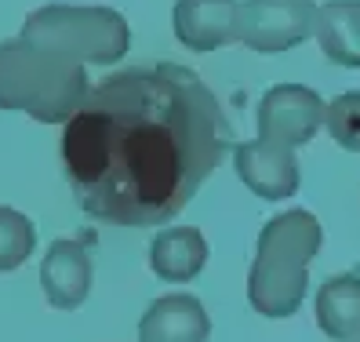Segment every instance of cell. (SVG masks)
Wrapping results in <instances>:
<instances>
[{
    "label": "cell",
    "instance_id": "obj_8",
    "mask_svg": "<svg viewBox=\"0 0 360 342\" xmlns=\"http://www.w3.org/2000/svg\"><path fill=\"white\" fill-rule=\"evenodd\" d=\"M172 23L182 48L207 55L240 40V4L237 0H179Z\"/></svg>",
    "mask_w": 360,
    "mask_h": 342
},
{
    "label": "cell",
    "instance_id": "obj_10",
    "mask_svg": "<svg viewBox=\"0 0 360 342\" xmlns=\"http://www.w3.org/2000/svg\"><path fill=\"white\" fill-rule=\"evenodd\" d=\"M211 320L197 295L172 291L150 303L139 320V342H207Z\"/></svg>",
    "mask_w": 360,
    "mask_h": 342
},
{
    "label": "cell",
    "instance_id": "obj_9",
    "mask_svg": "<svg viewBox=\"0 0 360 342\" xmlns=\"http://www.w3.org/2000/svg\"><path fill=\"white\" fill-rule=\"evenodd\" d=\"M40 288L55 310H77L91 291V251L80 241H51L40 262Z\"/></svg>",
    "mask_w": 360,
    "mask_h": 342
},
{
    "label": "cell",
    "instance_id": "obj_12",
    "mask_svg": "<svg viewBox=\"0 0 360 342\" xmlns=\"http://www.w3.org/2000/svg\"><path fill=\"white\" fill-rule=\"evenodd\" d=\"M313 37L328 62L360 70V0H328V4H321Z\"/></svg>",
    "mask_w": 360,
    "mask_h": 342
},
{
    "label": "cell",
    "instance_id": "obj_4",
    "mask_svg": "<svg viewBox=\"0 0 360 342\" xmlns=\"http://www.w3.org/2000/svg\"><path fill=\"white\" fill-rule=\"evenodd\" d=\"M240 40L259 55L291 51L316 33L313 0H248L240 4Z\"/></svg>",
    "mask_w": 360,
    "mask_h": 342
},
{
    "label": "cell",
    "instance_id": "obj_17",
    "mask_svg": "<svg viewBox=\"0 0 360 342\" xmlns=\"http://www.w3.org/2000/svg\"><path fill=\"white\" fill-rule=\"evenodd\" d=\"M356 342H360V338H356Z\"/></svg>",
    "mask_w": 360,
    "mask_h": 342
},
{
    "label": "cell",
    "instance_id": "obj_5",
    "mask_svg": "<svg viewBox=\"0 0 360 342\" xmlns=\"http://www.w3.org/2000/svg\"><path fill=\"white\" fill-rule=\"evenodd\" d=\"M328 106L306 84H277L259 102V139L299 149L316 139Z\"/></svg>",
    "mask_w": 360,
    "mask_h": 342
},
{
    "label": "cell",
    "instance_id": "obj_15",
    "mask_svg": "<svg viewBox=\"0 0 360 342\" xmlns=\"http://www.w3.org/2000/svg\"><path fill=\"white\" fill-rule=\"evenodd\" d=\"M37 248V229L33 222L15 208L0 204V273L18 270Z\"/></svg>",
    "mask_w": 360,
    "mask_h": 342
},
{
    "label": "cell",
    "instance_id": "obj_16",
    "mask_svg": "<svg viewBox=\"0 0 360 342\" xmlns=\"http://www.w3.org/2000/svg\"><path fill=\"white\" fill-rule=\"evenodd\" d=\"M324 124H328L331 139L342 146V149H349V153H360V91L338 95V99L328 106Z\"/></svg>",
    "mask_w": 360,
    "mask_h": 342
},
{
    "label": "cell",
    "instance_id": "obj_7",
    "mask_svg": "<svg viewBox=\"0 0 360 342\" xmlns=\"http://www.w3.org/2000/svg\"><path fill=\"white\" fill-rule=\"evenodd\" d=\"M233 167H237L240 182L262 201H288L299 194V160H295V149L277 146V142H240L233 149Z\"/></svg>",
    "mask_w": 360,
    "mask_h": 342
},
{
    "label": "cell",
    "instance_id": "obj_3",
    "mask_svg": "<svg viewBox=\"0 0 360 342\" xmlns=\"http://www.w3.org/2000/svg\"><path fill=\"white\" fill-rule=\"evenodd\" d=\"M26 44L58 55L66 62H91V66H113L131 48V26L113 8L88 4H44L26 15L22 33Z\"/></svg>",
    "mask_w": 360,
    "mask_h": 342
},
{
    "label": "cell",
    "instance_id": "obj_13",
    "mask_svg": "<svg viewBox=\"0 0 360 342\" xmlns=\"http://www.w3.org/2000/svg\"><path fill=\"white\" fill-rule=\"evenodd\" d=\"M316 324L335 342L360 338V273L328 277L316 291Z\"/></svg>",
    "mask_w": 360,
    "mask_h": 342
},
{
    "label": "cell",
    "instance_id": "obj_6",
    "mask_svg": "<svg viewBox=\"0 0 360 342\" xmlns=\"http://www.w3.org/2000/svg\"><path fill=\"white\" fill-rule=\"evenodd\" d=\"M306 288H309V266L302 259L255 248L251 273H248V303L255 313L269 320H284L299 313V306L306 303Z\"/></svg>",
    "mask_w": 360,
    "mask_h": 342
},
{
    "label": "cell",
    "instance_id": "obj_2",
    "mask_svg": "<svg viewBox=\"0 0 360 342\" xmlns=\"http://www.w3.org/2000/svg\"><path fill=\"white\" fill-rule=\"evenodd\" d=\"M88 91V73L77 62L40 51L22 37L0 44V110H22L40 124H66Z\"/></svg>",
    "mask_w": 360,
    "mask_h": 342
},
{
    "label": "cell",
    "instance_id": "obj_1",
    "mask_svg": "<svg viewBox=\"0 0 360 342\" xmlns=\"http://www.w3.org/2000/svg\"><path fill=\"white\" fill-rule=\"evenodd\" d=\"M226 153L219 99L175 62L124 70L66 120L62 160L80 208L113 226H164Z\"/></svg>",
    "mask_w": 360,
    "mask_h": 342
},
{
    "label": "cell",
    "instance_id": "obj_14",
    "mask_svg": "<svg viewBox=\"0 0 360 342\" xmlns=\"http://www.w3.org/2000/svg\"><path fill=\"white\" fill-rule=\"evenodd\" d=\"M321 222H316L313 211L306 208H291V211H281L277 219H269L259 233V244L262 251H281V255H291V259H302L306 266L316 259L321 251Z\"/></svg>",
    "mask_w": 360,
    "mask_h": 342
},
{
    "label": "cell",
    "instance_id": "obj_11",
    "mask_svg": "<svg viewBox=\"0 0 360 342\" xmlns=\"http://www.w3.org/2000/svg\"><path fill=\"white\" fill-rule=\"evenodd\" d=\"M207 266V241L197 226H167L150 241V270L167 284H186Z\"/></svg>",
    "mask_w": 360,
    "mask_h": 342
}]
</instances>
